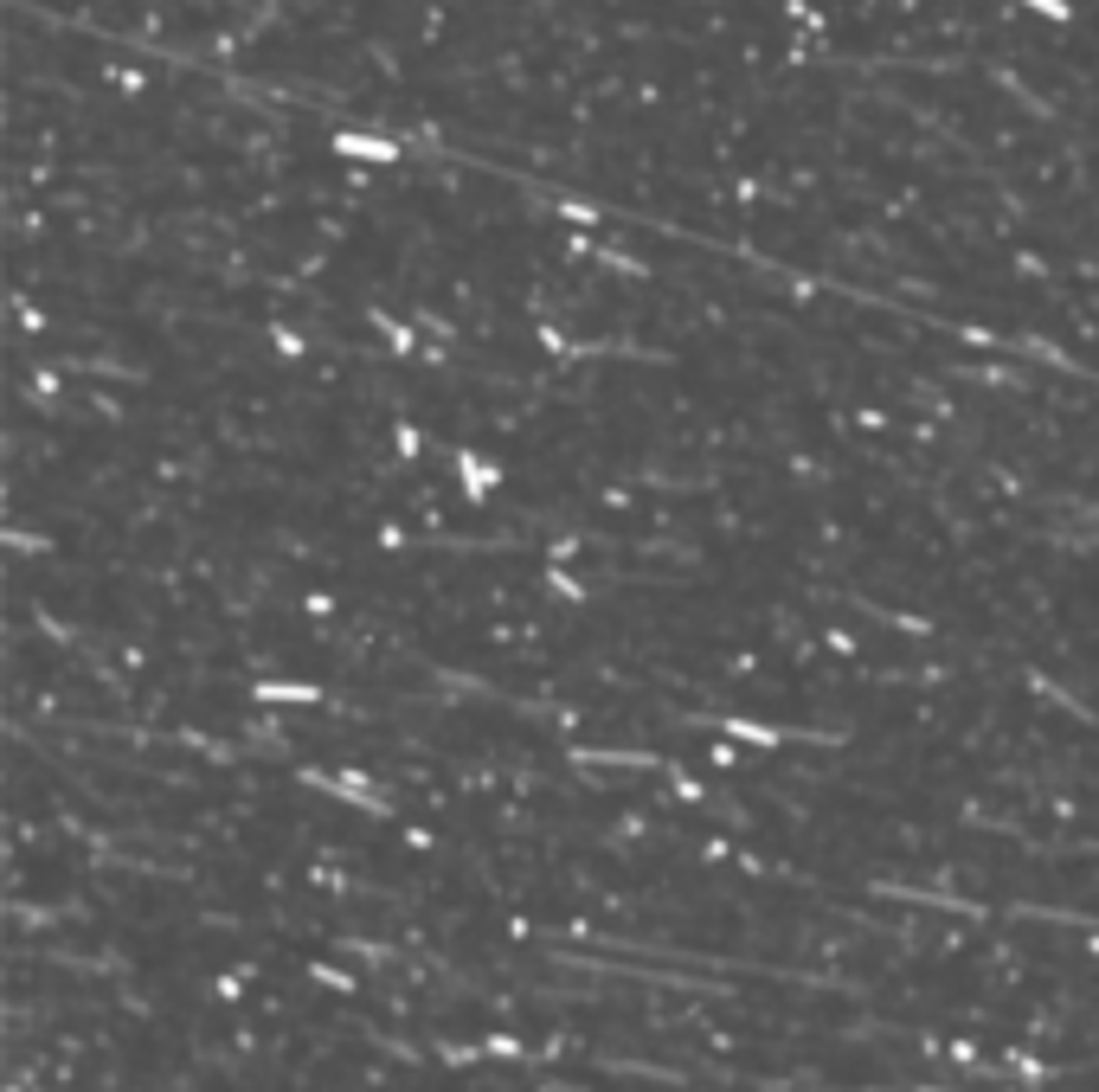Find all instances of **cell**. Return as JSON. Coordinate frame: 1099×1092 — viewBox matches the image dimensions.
Listing matches in <instances>:
<instances>
[{
  "label": "cell",
  "mask_w": 1099,
  "mask_h": 1092,
  "mask_svg": "<svg viewBox=\"0 0 1099 1092\" xmlns=\"http://www.w3.org/2000/svg\"><path fill=\"white\" fill-rule=\"evenodd\" d=\"M341 154H360V161H393V141H373V136H341Z\"/></svg>",
  "instance_id": "1"
},
{
  "label": "cell",
  "mask_w": 1099,
  "mask_h": 1092,
  "mask_svg": "<svg viewBox=\"0 0 1099 1092\" xmlns=\"http://www.w3.org/2000/svg\"><path fill=\"white\" fill-rule=\"evenodd\" d=\"M1029 6H1035V13H1048V19H1061V13H1068L1061 0H1029Z\"/></svg>",
  "instance_id": "2"
}]
</instances>
